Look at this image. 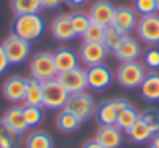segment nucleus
Instances as JSON below:
<instances>
[{
    "label": "nucleus",
    "instance_id": "obj_13",
    "mask_svg": "<svg viewBox=\"0 0 159 148\" xmlns=\"http://www.w3.org/2000/svg\"><path fill=\"white\" fill-rule=\"evenodd\" d=\"M112 53L120 62H131V61H137V58L142 53V48H140V44L134 38L125 36L123 41L117 45V48Z\"/></svg>",
    "mask_w": 159,
    "mask_h": 148
},
{
    "label": "nucleus",
    "instance_id": "obj_41",
    "mask_svg": "<svg viewBox=\"0 0 159 148\" xmlns=\"http://www.w3.org/2000/svg\"><path fill=\"white\" fill-rule=\"evenodd\" d=\"M156 7H157V11H159V0H156Z\"/></svg>",
    "mask_w": 159,
    "mask_h": 148
},
{
    "label": "nucleus",
    "instance_id": "obj_24",
    "mask_svg": "<svg viewBox=\"0 0 159 148\" xmlns=\"http://www.w3.org/2000/svg\"><path fill=\"white\" fill-rule=\"evenodd\" d=\"M139 117H140V114L129 105V106H126L125 109H122V111H119V114H117V120H116V126L117 128H120L122 131H128L137 120H139Z\"/></svg>",
    "mask_w": 159,
    "mask_h": 148
},
{
    "label": "nucleus",
    "instance_id": "obj_27",
    "mask_svg": "<svg viewBox=\"0 0 159 148\" xmlns=\"http://www.w3.org/2000/svg\"><path fill=\"white\" fill-rule=\"evenodd\" d=\"M22 109H24V117H25V122H27L28 128H34V126L41 125V122L44 120L42 106L25 105V106H22Z\"/></svg>",
    "mask_w": 159,
    "mask_h": 148
},
{
    "label": "nucleus",
    "instance_id": "obj_8",
    "mask_svg": "<svg viewBox=\"0 0 159 148\" xmlns=\"http://www.w3.org/2000/svg\"><path fill=\"white\" fill-rule=\"evenodd\" d=\"M136 31L143 42L151 45L159 44V14L142 16L140 20H137Z\"/></svg>",
    "mask_w": 159,
    "mask_h": 148
},
{
    "label": "nucleus",
    "instance_id": "obj_14",
    "mask_svg": "<svg viewBox=\"0 0 159 148\" xmlns=\"http://www.w3.org/2000/svg\"><path fill=\"white\" fill-rule=\"evenodd\" d=\"M95 139L105 146V148H119L123 142L122 129L116 125H100L97 129Z\"/></svg>",
    "mask_w": 159,
    "mask_h": 148
},
{
    "label": "nucleus",
    "instance_id": "obj_20",
    "mask_svg": "<svg viewBox=\"0 0 159 148\" xmlns=\"http://www.w3.org/2000/svg\"><path fill=\"white\" fill-rule=\"evenodd\" d=\"M42 98H44V87H42V81L36 80V78H30L27 80V91H25V105H31V106H42Z\"/></svg>",
    "mask_w": 159,
    "mask_h": 148
},
{
    "label": "nucleus",
    "instance_id": "obj_34",
    "mask_svg": "<svg viewBox=\"0 0 159 148\" xmlns=\"http://www.w3.org/2000/svg\"><path fill=\"white\" fill-rule=\"evenodd\" d=\"M143 62L147 67H150L151 70L159 69V50L157 48H150L145 56H143Z\"/></svg>",
    "mask_w": 159,
    "mask_h": 148
},
{
    "label": "nucleus",
    "instance_id": "obj_7",
    "mask_svg": "<svg viewBox=\"0 0 159 148\" xmlns=\"http://www.w3.org/2000/svg\"><path fill=\"white\" fill-rule=\"evenodd\" d=\"M56 78L62 84V87L69 92V95L84 92V89L88 87L86 70L80 69V67H75V69L67 70V72H61V73H58Z\"/></svg>",
    "mask_w": 159,
    "mask_h": 148
},
{
    "label": "nucleus",
    "instance_id": "obj_17",
    "mask_svg": "<svg viewBox=\"0 0 159 148\" xmlns=\"http://www.w3.org/2000/svg\"><path fill=\"white\" fill-rule=\"evenodd\" d=\"M52 34L55 39L58 41H70L73 39L76 34L73 31V27H72V20H70V16L69 14H61L58 16L53 22H52Z\"/></svg>",
    "mask_w": 159,
    "mask_h": 148
},
{
    "label": "nucleus",
    "instance_id": "obj_38",
    "mask_svg": "<svg viewBox=\"0 0 159 148\" xmlns=\"http://www.w3.org/2000/svg\"><path fill=\"white\" fill-rule=\"evenodd\" d=\"M83 148H105L97 139H92V140H88L84 145H83Z\"/></svg>",
    "mask_w": 159,
    "mask_h": 148
},
{
    "label": "nucleus",
    "instance_id": "obj_39",
    "mask_svg": "<svg viewBox=\"0 0 159 148\" xmlns=\"http://www.w3.org/2000/svg\"><path fill=\"white\" fill-rule=\"evenodd\" d=\"M86 2V0H64V3H67L69 7H80L83 5Z\"/></svg>",
    "mask_w": 159,
    "mask_h": 148
},
{
    "label": "nucleus",
    "instance_id": "obj_1",
    "mask_svg": "<svg viewBox=\"0 0 159 148\" xmlns=\"http://www.w3.org/2000/svg\"><path fill=\"white\" fill-rule=\"evenodd\" d=\"M45 30V22L39 13L16 16L13 22V34L22 38L28 42L38 41Z\"/></svg>",
    "mask_w": 159,
    "mask_h": 148
},
{
    "label": "nucleus",
    "instance_id": "obj_9",
    "mask_svg": "<svg viewBox=\"0 0 159 148\" xmlns=\"http://www.w3.org/2000/svg\"><path fill=\"white\" fill-rule=\"evenodd\" d=\"M86 78H88V87L94 91H103L112 83V72L105 64L89 65L86 70Z\"/></svg>",
    "mask_w": 159,
    "mask_h": 148
},
{
    "label": "nucleus",
    "instance_id": "obj_15",
    "mask_svg": "<svg viewBox=\"0 0 159 148\" xmlns=\"http://www.w3.org/2000/svg\"><path fill=\"white\" fill-rule=\"evenodd\" d=\"M25 91H27V80L22 77H10L3 83V95L7 100L13 103L24 101L25 98Z\"/></svg>",
    "mask_w": 159,
    "mask_h": 148
},
{
    "label": "nucleus",
    "instance_id": "obj_40",
    "mask_svg": "<svg viewBox=\"0 0 159 148\" xmlns=\"http://www.w3.org/2000/svg\"><path fill=\"white\" fill-rule=\"evenodd\" d=\"M150 148H159V132H157V134H154V136L151 137Z\"/></svg>",
    "mask_w": 159,
    "mask_h": 148
},
{
    "label": "nucleus",
    "instance_id": "obj_5",
    "mask_svg": "<svg viewBox=\"0 0 159 148\" xmlns=\"http://www.w3.org/2000/svg\"><path fill=\"white\" fill-rule=\"evenodd\" d=\"M62 109H67L69 112H72L73 115H76L81 122L91 119L95 112V101L94 98L86 94V92H78V94H72L69 95V100L66 103V106Z\"/></svg>",
    "mask_w": 159,
    "mask_h": 148
},
{
    "label": "nucleus",
    "instance_id": "obj_33",
    "mask_svg": "<svg viewBox=\"0 0 159 148\" xmlns=\"http://www.w3.org/2000/svg\"><path fill=\"white\" fill-rule=\"evenodd\" d=\"M140 117H142V119L147 122V125L151 128L153 134H157V132H159V111H156V109H148V111H145Z\"/></svg>",
    "mask_w": 159,
    "mask_h": 148
},
{
    "label": "nucleus",
    "instance_id": "obj_6",
    "mask_svg": "<svg viewBox=\"0 0 159 148\" xmlns=\"http://www.w3.org/2000/svg\"><path fill=\"white\" fill-rule=\"evenodd\" d=\"M2 45H3V50H5V55L10 64L13 65L25 62L30 56V42L22 38H17L16 34L8 36Z\"/></svg>",
    "mask_w": 159,
    "mask_h": 148
},
{
    "label": "nucleus",
    "instance_id": "obj_37",
    "mask_svg": "<svg viewBox=\"0 0 159 148\" xmlns=\"http://www.w3.org/2000/svg\"><path fill=\"white\" fill-rule=\"evenodd\" d=\"M112 103H114V106H116L117 111H122V109H125L126 106H129L128 100H125V98H116V100H112Z\"/></svg>",
    "mask_w": 159,
    "mask_h": 148
},
{
    "label": "nucleus",
    "instance_id": "obj_36",
    "mask_svg": "<svg viewBox=\"0 0 159 148\" xmlns=\"http://www.w3.org/2000/svg\"><path fill=\"white\" fill-rule=\"evenodd\" d=\"M64 0H41V5L45 10H56Z\"/></svg>",
    "mask_w": 159,
    "mask_h": 148
},
{
    "label": "nucleus",
    "instance_id": "obj_4",
    "mask_svg": "<svg viewBox=\"0 0 159 148\" xmlns=\"http://www.w3.org/2000/svg\"><path fill=\"white\" fill-rule=\"evenodd\" d=\"M42 87H44L42 108L59 109V108L66 106V103L69 100V92L62 87V84L58 81V78L42 81Z\"/></svg>",
    "mask_w": 159,
    "mask_h": 148
},
{
    "label": "nucleus",
    "instance_id": "obj_32",
    "mask_svg": "<svg viewBox=\"0 0 159 148\" xmlns=\"http://www.w3.org/2000/svg\"><path fill=\"white\" fill-rule=\"evenodd\" d=\"M134 11L140 16H150L157 11L156 0H134Z\"/></svg>",
    "mask_w": 159,
    "mask_h": 148
},
{
    "label": "nucleus",
    "instance_id": "obj_2",
    "mask_svg": "<svg viewBox=\"0 0 159 148\" xmlns=\"http://www.w3.org/2000/svg\"><path fill=\"white\" fill-rule=\"evenodd\" d=\"M30 72L31 77L39 81H47L58 77V70L55 65L53 53L48 52H39L36 53L30 61Z\"/></svg>",
    "mask_w": 159,
    "mask_h": 148
},
{
    "label": "nucleus",
    "instance_id": "obj_16",
    "mask_svg": "<svg viewBox=\"0 0 159 148\" xmlns=\"http://www.w3.org/2000/svg\"><path fill=\"white\" fill-rule=\"evenodd\" d=\"M0 122H2L5 126H8L13 132L19 134V136H22V134L28 129V125H27L25 117H24V109H22V106H13V108H10V109L5 112L3 119L0 120Z\"/></svg>",
    "mask_w": 159,
    "mask_h": 148
},
{
    "label": "nucleus",
    "instance_id": "obj_18",
    "mask_svg": "<svg viewBox=\"0 0 159 148\" xmlns=\"http://www.w3.org/2000/svg\"><path fill=\"white\" fill-rule=\"evenodd\" d=\"M53 59H55V65H56L58 73L67 72V70H72V69L78 67V55L73 50L66 48V47L58 48L53 53Z\"/></svg>",
    "mask_w": 159,
    "mask_h": 148
},
{
    "label": "nucleus",
    "instance_id": "obj_31",
    "mask_svg": "<svg viewBox=\"0 0 159 148\" xmlns=\"http://www.w3.org/2000/svg\"><path fill=\"white\" fill-rule=\"evenodd\" d=\"M105 28H106V27H103V25H98V24L91 22V25L88 27V30H86L84 34H83L84 42L103 44V41H105Z\"/></svg>",
    "mask_w": 159,
    "mask_h": 148
},
{
    "label": "nucleus",
    "instance_id": "obj_35",
    "mask_svg": "<svg viewBox=\"0 0 159 148\" xmlns=\"http://www.w3.org/2000/svg\"><path fill=\"white\" fill-rule=\"evenodd\" d=\"M10 65H11V64H10V61H8L7 55H5L3 45L0 44V75H2V73H5V72L8 70V67H10Z\"/></svg>",
    "mask_w": 159,
    "mask_h": 148
},
{
    "label": "nucleus",
    "instance_id": "obj_26",
    "mask_svg": "<svg viewBox=\"0 0 159 148\" xmlns=\"http://www.w3.org/2000/svg\"><path fill=\"white\" fill-rule=\"evenodd\" d=\"M81 125V120H80L76 115H73L72 112H69L67 109H62L58 115V128L62 132H73L80 128Z\"/></svg>",
    "mask_w": 159,
    "mask_h": 148
},
{
    "label": "nucleus",
    "instance_id": "obj_30",
    "mask_svg": "<svg viewBox=\"0 0 159 148\" xmlns=\"http://www.w3.org/2000/svg\"><path fill=\"white\" fill-rule=\"evenodd\" d=\"M70 20H72V27H73V31L76 36H83L84 31L88 30V27L91 25V17L89 14H84L81 11H76L70 16Z\"/></svg>",
    "mask_w": 159,
    "mask_h": 148
},
{
    "label": "nucleus",
    "instance_id": "obj_23",
    "mask_svg": "<svg viewBox=\"0 0 159 148\" xmlns=\"http://www.w3.org/2000/svg\"><path fill=\"white\" fill-rule=\"evenodd\" d=\"M11 10L16 16L36 14L42 10L41 0H11Z\"/></svg>",
    "mask_w": 159,
    "mask_h": 148
},
{
    "label": "nucleus",
    "instance_id": "obj_3",
    "mask_svg": "<svg viewBox=\"0 0 159 148\" xmlns=\"http://www.w3.org/2000/svg\"><path fill=\"white\" fill-rule=\"evenodd\" d=\"M145 75H147L145 67L137 61L122 62L120 67L117 69V81L126 89L140 87Z\"/></svg>",
    "mask_w": 159,
    "mask_h": 148
},
{
    "label": "nucleus",
    "instance_id": "obj_19",
    "mask_svg": "<svg viewBox=\"0 0 159 148\" xmlns=\"http://www.w3.org/2000/svg\"><path fill=\"white\" fill-rule=\"evenodd\" d=\"M140 95L147 101H159V73L150 72L140 84Z\"/></svg>",
    "mask_w": 159,
    "mask_h": 148
},
{
    "label": "nucleus",
    "instance_id": "obj_22",
    "mask_svg": "<svg viewBox=\"0 0 159 148\" xmlns=\"http://www.w3.org/2000/svg\"><path fill=\"white\" fill-rule=\"evenodd\" d=\"M117 114H119V111L116 109L112 100L102 101L97 108V119L102 125H116Z\"/></svg>",
    "mask_w": 159,
    "mask_h": 148
},
{
    "label": "nucleus",
    "instance_id": "obj_28",
    "mask_svg": "<svg viewBox=\"0 0 159 148\" xmlns=\"http://www.w3.org/2000/svg\"><path fill=\"white\" fill-rule=\"evenodd\" d=\"M125 36L126 34H123L122 31H119L114 25H108L105 28V41H103V44H105V47L109 52H114L117 48V45L123 41Z\"/></svg>",
    "mask_w": 159,
    "mask_h": 148
},
{
    "label": "nucleus",
    "instance_id": "obj_25",
    "mask_svg": "<svg viewBox=\"0 0 159 148\" xmlns=\"http://www.w3.org/2000/svg\"><path fill=\"white\" fill-rule=\"evenodd\" d=\"M53 139L45 131H34L27 137V148H53Z\"/></svg>",
    "mask_w": 159,
    "mask_h": 148
},
{
    "label": "nucleus",
    "instance_id": "obj_29",
    "mask_svg": "<svg viewBox=\"0 0 159 148\" xmlns=\"http://www.w3.org/2000/svg\"><path fill=\"white\" fill-rule=\"evenodd\" d=\"M19 134L13 132L0 122V148H16L19 145Z\"/></svg>",
    "mask_w": 159,
    "mask_h": 148
},
{
    "label": "nucleus",
    "instance_id": "obj_21",
    "mask_svg": "<svg viewBox=\"0 0 159 148\" xmlns=\"http://www.w3.org/2000/svg\"><path fill=\"white\" fill-rule=\"evenodd\" d=\"M126 134H128V137H129L133 142H136V143H143V142L150 140V139L154 136L153 131H151V128L147 125V122H145L142 117H139V120L126 131Z\"/></svg>",
    "mask_w": 159,
    "mask_h": 148
},
{
    "label": "nucleus",
    "instance_id": "obj_10",
    "mask_svg": "<svg viewBox=\"0 0 159 148\" xmlns=\"http://www.w3.org/2000/svg\"><path fill=\"white\" fill-rule=\"evenodd\" d=\"M109 50L105 47V44H95V42H83L80 48V59L84 64L89 65H97L103 64Z\"/></svg>",
    "mask_w": 159,
    "mask_h": 148
},
{
    "label": "nucleus",
    "instance_id": "obj_12",
    "mask_svg": "<svg viewBox=\"0 0 159 148\" xmlns=\"http://www.w3.org/2000/svg\"><path fill=\"white\" fill-rule=\"evenodd\" d=\"M111 25H114L123 34H128L129 31H133L137 27L136 11L131 10V8H128V7H119V8H116L114 19H112V24Z\"/></svg>",
    "mask_w": 159,
    "mask_h": 148
},
{
    "label": "nucleus",
    "instance_id": "obj_11",
    "mask_svg": "<svg viewBox=\"0 0 159 148\" xmlns=\"http://www.w3.org/2000/svg\"><path fill=\"white\" fill-rule=\"evenodd\" d=\"M114 13H116V7L112 3L106 2V0H98V2H95L91 7L89 17H91V22L103 25V27H108V25L112 24Z\"/></svg>",
    "mask_w": 159,
    "mask_h": 148
}]
</instances>
